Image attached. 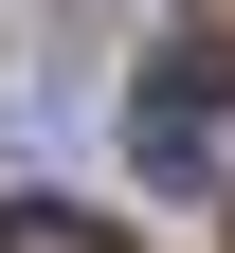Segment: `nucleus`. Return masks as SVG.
<instances>
[{
	"label": "nucleus",
	"mask_w": 235,
	"mask_h": 253,
	"mask_svg": "<svg viewBox=\"0 0 235 253\" xmlns=\"http://www.w3.org/2000/svg\"><path fill=\"white\" fill-rule=\"evenodd\" d=\"M0 253H127V217H91V199H0Z\"/></svg>",
	"instance_id": "f03ea898"
},
{
	"label": "nucleus",
	"mask_w": 235,
	"mask_h": 253,
	"mask_svg": "<svg viewBox=\"0 0 235 253\" xmlns=\"http://www.w3.org/2000/svg\"><path fill=\"white\" fill-rule=\"evenodd\" d=\"M217 126H235V0H199L181 37L145 54V109H127V163H145L163 199H199V181H217Z\"/></svg>",
	"instance_id": "f257e3e1"
}]
</instances>
